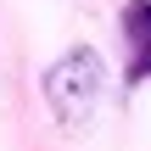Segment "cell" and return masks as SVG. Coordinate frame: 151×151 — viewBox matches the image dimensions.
Returning a JSON list of instances; mask_svg holds the SVG:
<instances>
[{
    "label": "cell",
    "mask_w": 151,
    "mask_h": 151,
    "mask_svg": "<svg viewBox=\"0 0 151 151\" xmlns=\"http://www.w3.org/2000/svg\"><path fill=\"white\" fill-rule=\"evenodd\" d=\"M101 84H106L101 56H95L90 45H78V50H67V56L45 73V101H50V112H56L67 129H78V123H90V112H95V101H101Z\"/></svg>",
    "instance_id": "obj_1"
},
{
    "label": "cell",
    "mask_w": 151,
    "mask_h": 151,
    "mask_svg": "<svg viewBox=\"0 0 151 151\" xmlns=\"http://www.w3.org/2000/svg\"><path fill=\"white\" fill-rule=\"evenodd\" d=\"M123 39H129V78H151V0L123 6Z\"/></svg>",
    "instance_id": "obj_2"
}]
</instances>
